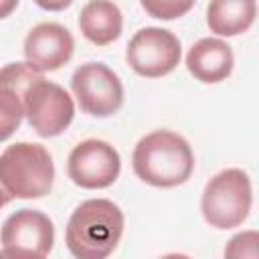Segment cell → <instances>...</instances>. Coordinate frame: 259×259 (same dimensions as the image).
<instances>
[{
	"label": "cell",
	"instance_id": "1",
	"mask_svg": "<svg viewBox=\"0 0 259 259\" xmlns=\"http://www.w3.org/2000/svg\"><path fill=\"white\" fill-rule=\"evenodd\" d=\"M132 168L140 180L158 188L184 184L194 170L190 144L176 132L156 130L146 134L134 148Z\"/></svg>",
	"mask_w": 259,
	"mask_h": 259
},
{
	"label": "cell",
	"instance_id": "2",
	"mask_svg": "<svg viewBox=\"0 0 259 259\" xmlns=\"http://www.w3.org/2000/svg\"><path fill=\"white\" fill-rule=\"evenodd\" d=\"M123 233V212L107 198H91L81 202L65 231L67 249L77 259L109 257Z\"/></svg>",
	"mask_w": 259,
	"mask_h": 259
},
{
	"label": "cell",
	"instance_id": "3",
	"mask_svg": "<svg viewBox=\"0 0 259 259\" xmlns=\"http://www.w3.org/2000/svg\"><path fill=\"white\" fill-rule=\"evenodd\" d=\"M55 166L40 144L18 142L0 154V182L12 198H42L51 192Z\"/></svg>",
	"mask_w": 259,
	"mask_h": 259
},
{
	"label": "cell",
	"instance_id": "4",
	"mask_svg": "<svg viewBox=\"0 0 259 259\" xmlns=\"http://www.w3.org/2000/svg\"><path fill=\"white\" fill-rule=\"evenodd\" d=\"M253 188L247 172L229 168L214 174L202 192L200 208L204 221L221 231L239 227L251 210Z\"/></svg>",
	"mask_w": 259,
	"mask_h": 259
},
{
	"label": "cell",
	"instance_id": "5",
	"mask_svg": "<svg viewBox=\"0 0 259 259\" xmlns=\"http://www.w3.org/2000/svg\"><path fill=\"white\" fill-rule=\"evenodd\" d=\"M22 103L30 127L42 138L63 134L71 125L75 115L71 95L61 85L51 83L45 77L36 79L32 85L26 87Z\"/></svg>",
	"mask_w": 259,
	"mask_h": 259
},
{
	"label": "cell",
	"instance_id": "6",
	"mask_svg": "<svg viewBox=\"0 0 259 259\" xmlns=\"http://www.w3.org/2000/svg\"><path fill=\"white\" fill-rule=\"evenodd\" d=\"M0 243V257H47L55 243L53 221L40 210H16L4 221Z\"/></svg>",
	"mask_w": 259,
	"mask_h": 259
},
{
	"label": "cell",
	"instance_id": "7",
	"mask_svg": "<svg viewBox=\"0 0 259 259\" xmlns=\"http://www.w3.org/2000/svg\"><path fill=\"white\" fill-rule=\"evenodd\" d=\"M79 107L93 117H109L123 105V85L103 63H85L71 77Z\"/></svg>",
	"mask_w": 259,
	"mask_h": 259
},
{
	"label": "cell",
	"instance_id": "8",
	"mask_svg": "<svg viewBox=\"0 0 259 259\" xmlns=\"http://www.w3.org/2000/svg\"><path fill=\"white\" fill-rule=\"evenodd\" d=\"M125 59L140 77L158 79L176 69L180 61V40L166 28L146 26L132 36Z\"/></svg>",
	"mask_w": 259,
	"mask_h": 259
},
{
	"label": "cell",
	"instance_id": "9",
	"mask_svg": "<svg viewBox=\"0 0 259 259\" xmlns=\"http://www.w3.org/2000/svg\"><path fill=\"white\" fill-rule=\"evenodd\" d=\"M121 172L119 152L105 140H83L77 144L67 160L69 178L81 188H107Z\"/></svg>",
	"mask_w": 259,
	"mask_h": 259
},
{
	"label": "cell",
	"instance_id": "10",
	"mask_svg": "<svg viewBox=\"0 0 259 259\" xmlns=\"http://www.w3.org/2000/svg\"><path fill=\"white\" fill-rule=\"evenodd\" d=\"M75 40L71 32L57 22L36 24L24 38V57L26 63L36 71H57L69 63L73 57Z\"/></svg>",
	"mask_w": 259,
	"mask_h": 259
},
{
	"label": "cell",
	"instance_id": "11",
	"mask_svg": "<svg viewBox=\"0 0 259 259\" xmlns=\"http://www.w3.org/2000/svg\"><path fill=\"white\" fill-rule=\"evenodd\" d=\"M42 73L28 63H8L0 69V142L8 140L22 123V95Z\"/></svg>",
	"mask_w": 259,
	"mask_h": 259
},
{
	"label": "cell",
	"instance_id": "12",
	"mask_svg": "<svg viewBox=\"0 0 259 259\" xmlns=\"http://www.w3.org/2000/svg\"><path fill=\"white\" fill-rule=\"evenodd\" d=\"M235 65L231 47L221 38H200L194 42L186 55L188 73L200 83H221L225 81Z\"/></svg>",
	"mask_w": 259,
	"mask_h": 259
},
{
	"label": "cell",
	"instance_id": "13",
	"mask_svg": "<svg viewBox=\"0 0 259 259\" xmlns=\"http://www.w3.org/2000/svg\"><path fill=\"white\" fill-rule=\"evenodd\" d=\"M79 28L83 36L97 45L105 47L119 38L123 28V16L115 2L111 0H89L79 14Z\"/></svg>",
	"mask_w": 259,
	"mask_h": 259
},
{
	"label": "cell",
	"instance_id": "14",
	"mask_svg": "<svg viewBox=\"0 0 259 259\" xmlns=\"http://www.w3.org/2000/svg\"><path fill=\"white\" fill-rule=\"evenodd\" d=\"M257 16L255 0H210L206 24L219 36H237L247 32Z\"/></svg>",
	"mask_w": 259,
	"mask_h": 259
},
{
	"label": "cell",
	"instance_id": "15",
	"mask_svg": "<svg viewBox=\"0 0 259 259\" xmlns=\"http://www.w3.org/2000/svg\"><path fill=\"white\" fill-rule=\"evenodd\" d=\"M196 0H140L142 8L152 16L160 20H174L184 16Z\"/></svg>",
	"mask_w": 259,
	"mask_h": 259
},
{
	"label": "cell",
	"instance_id": "16",
	"mask_svg": "<svg viewBox=\"0 0 259 259\" xmlns=\"http://www.w3.org/2000/svg\"><path fill=\"white\" fill-rule=\"evenodd\" d=\"M42 10H51V12H57V10H65L73 0H34Z\"/></svg>",
	"mask_w": 259,
	"mask_h": 259
},
{
	"label": "cell",
	"instance_id": "17",
	"mask_svg": "<svg viewBox=\"0 0 259 259\" xmlns=\"http://www.w3.org/2000/svg\"><path fill=\"white\" fill-rule=\"evenodd\" d=\"M16 6H18V0H0V20L10 16Z\"/></svg>",
	"mask_w": 259,
	"mask_h": 259
},
{
	"label": "cell",
	"instance_id": "18",
	"mask_svg": "<svg viewBox=\"0 0 259 259\" xmlns=\"http://www.w3.org/2000/svg\"><path fill=\"white\" fill-rule=\"evenodd\" d=\"M10 200H12V196L8 194V190H6V188L2 186V182H0V208H2V206H6Z\"/></svg>",
	"mask_w": 259,
	"mask_h": 259
}]
</instances>
